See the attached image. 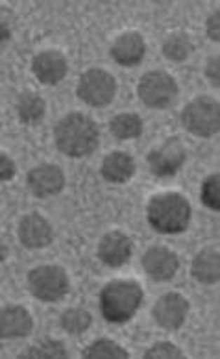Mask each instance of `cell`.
Instances as JSON below:
<instances>
[{"instance_id": "cell-25", "label": "cell", "mask_w": 220, "mask_h": 359, "mask_svg": "<svg viewBox=\"0 0 220 359\" xmlns=\"http://www.w3.org/2000/svg\"><path fill=\"white\" fill-rule=\"evenodd\" d=\"M191 45L184 36H172L163 45V54L172 62H184L189 56Z\"/></svg>"}, {"instance_id": "cell-12", "label": "cell", "mask_w": 220, "mask_h": 359, "mask_svg": "<svg viewBox=\"0 0 220 359\" xmlns=\"http://www.w3.org/2000/svg\"><path fill=\"white\" fill-rule=\"evenodd\" d=\"M143 269L156 282H167L179 269L178 256L170 248L154 247L143 256Z\"/></svg>"}, {"instance_id": "cell-17", "label": "cell", "mask_w": 220, "mask_h": 359, "mask_svg": "<svg viewBox=\"0 0 220 359\" xmlns=\"http://www.w3.org/2000/svg\"><path fill=\"white\" fill-rule=\"evenodd\" d=\"M191 274L196 282L204 283V285H213L219 282L220 278V256L215 247L204 248L202 252L196 254L191 265Z\"/></svg>"}, {"instance_id": "cell-27", "label": "cell", "mask_w": 220, "mask_h": 359, "mask_svg": "<svg viewBox=\"0 0 220 359\" xmlns=\"http://www.w3.org/2000/svg\"><path fill=\"white\" fill-rule=\"evenodd\" d=\"M15 161L0 152V184L2 182H10L15 176Z\"/></svg>"}, {"instance_id": "cell-9", "label": "cell", "mask_w": 220, "mask_h": 359, "mask_svg": "<svg viewBox=\"0 0 220 359\" xmlns=\"http://www.w3.org/2000/svg\"><path fill=\"white\" fill-rule=\"evenodd\" d=\"M187 313H189V302L184 294L178 292H167L154 306L156 323L165 330L181 328Z\"/></svg>"}, {"instance_id": "cell-8", "label": "cell", "mask_w": 220, "mask_h": 359, "mask_svg": "<svg viewBox=\"0 0 220 359\" xmlns=\"http://www.w3.org/2000/svg\"><path fill=\"white\" fill-rule=\"evenodd\" d=\"M149 165L158 176L176 175L185 161V149L179 139H169L149 154Z\"/></svg>"}, {"instance_id": "cell-7", "label": "cell", "mask_w": 220, "mask_h": 359, "mask_svg": "<svg viewBox=\"0 0 220 359\" xmlns=\"http://www.w3.org/2000/svg\"><path fill=\"white\" fill-rule=\"evenodd\" d=\"M117 82L108 71L89 69L80 76L78 82V97L92 108H104L115 97Z\"/></svg>"}, {"instance_id": "cell-1", "label": "cell", "mask_w": 220, "mask_h": 359, "mask_svg": "<svg viewBox=\"0 0 220 359\" xmlns=\"http://www.w3.org/2000/svg\"><path fill=\"white\" fill-rule=\"evenodd\" d=\"M56 147L69 158H83L98 147V128L83 113H69L54 128Z\"/></svg>"}, {"instance_id": "cell-14", "label": "cell", "mask_w": 220, "mask_h": 359, "mask_svg": "<svg viewBox=\"0 0 220 359\" xmlns=\"http://www.w3.org/2000/svg\"><path fill=\"white\" fill-rule=\"evenodd\" d=\"M19 241L26 248H45L52 243V226L45 217L30 213L19 222Z\"/></svg>"}, {"instance_id": "cell-24", "label": "cell", "mask_w": 220, "mask_h": 359, "mask_svg": "<svg viewBox=\"0 0 220 359\" xmlns=\"http://www.w3.org/2000/svg\"><path fill=\"white\" fill-rule=\"evenodd\" d=\"M202 202L209 210H220V178L216 172L204 180V184H202Z\"/></svg>"}, {"instance_id": "cell-29", "label": "cell", "mask_w": 220, "mask_h": 359, "mask_svg": "<svg viewBox=\"0 0 220 359\" xmlns=\"http://www.w3.org/2000/svg\"><path fill=\"white\" fill-rule=\"evenodd\" d=\"M205 76L209 78L211 82H213V86H219V76H220V71H219V56H213L207 62V65H205Z\"/></svg>"}, {"instance_id": "cell-21", "label": "cell", "mask_w": 220, "mask_h": 359, "mask_svg": "<svg viewBox=\"0 0 220 359\" xmlns=\"http://www.w3.org/2000/svg\"><path fill=\"white\" fill-rule=\"evenodd\" d=\"M62 328L65 330L67 334L71 335H80L83 332H88L89 326H91L92 318L89 315V311L82 308H71L67 309L65 313L62 315Z\"/></svg>"}, {"instance_id": "cell-3", "label": "cell", "mask_w": 220, "mask_h": 359, "mask_svg": "<svg viewBox=\"0 0 220 359\" xmlns=\"http://www.w3.org/2000/svg\"><path fill=\"white\" fill-rule=\"evenodd\" d=\"M143 302V289L130 280H113L100 291V311L109 323H126Z\"/></svg>"}, {"instance_id": "cell-13", "label": "cell", "mask_w": 220, "mask_h": 359, "mask_svg": "<svg viewBox=\"0 0 220 359\" xmlns=\"http://www.w3.org/2000/svg\"><path fill=\"white\" fill-rule=\"evenodd\" d=\"M32 71L41 83L54 86V83H60L65 78L67 60L62 52L57 50L39 52L32 62Z\"/></svg>"}, {"instance_id": "cell-20", "label": "cell", "mask_w": 220, "mask_h": 359, "mask_svg": "<svg viewBox=\"0 0 220 359\" xmlns=\"http://www.w3.org/2000/svg\"><path fill=\"white\" fill-rule=\"evenodd\" d=\"M46 102L34 93H25L17 102V115L25 124H37L45 117Z\"/></svg>"}, {"instance_id": "cell-11", "label": "cell", "mask_w": 220, "mask_h": 359, "mask_svg": "<svg viewBox=\"0 0 220 359\" xmlns=\"http://www.w3.org/2000/svg\"><path fill=\"white\" fill-rule=\"evenodd\" d=\"M133 243L123 231H109L98 243V257L108 267H123L132 257Z\"/></svg>"}, {"instance_id": "cell-19", "label": "cell", "mask_w": 220, "mask_h": 359, "mask_svg": "<svg viewBox=\"0 0 220 359\" xmlns=\"http://www.w3.org/2000/svg\"><path fill=\"white\" fill-rule=\"evenodd\" d=\"M111 134L117 139H137L143 132V121L137 113H121L115 115L109 123Z\"/></svg>"}, {"instance_id": "cell-2", "label": "cell", "mask_w": 220, "mask_h": 359, "mask_svg": "<svg viewBox=\"0 0 220 359\" xmlns=\"http://www.w3.org/2000/svg\"><path fill=\"white\" fill-rule=\"evenodd\" d=\"M146 219L159 233H181L191 222V205L179 193H161L149 202Z\"/></svg>"}, {"instance_id": "cell-6", "label": "cell", "mask_w": 220, "mask_h": 359, "mask_svg": "<svg viewBox=\"0 0 220 359\" xmlns=\"http://www.w3.org/2000/svg\"><path fill=\"white\" fill-rule=\"evenodd\" d=\"M178 83L169 72H146L139 82V97L149 108L165 109L178 98Z\"/></svg>"}, {"instance_id": "cell-18", "label": "cell", "mask_w": 220, "mask_h": 359, "mask_svg": "<svg viewBox=\"0 0 220 359\" xmlns=\"http://www.w3.org/2000/svg\"><path fill=\"white\" fill-rule=\"evenodd\" d=\"M135 172V161L124 152H111L106 156L100 167V175L109 184H126Z\"/></svg>"}, {"instance_id": "cell-23", "label": "cell", "mask_w": 220, "mask_h": 359, "mask_svg": "<svg viewBox=\"0 0 220 359\" xmlns=\"http://www.w3.org/2000/svg\"><path fill=\"white\" fill-rule=\"evenodd\" d=\"M21 358H67V348L56 339H45L39 341V344L34 348L22 352Z\"/></svg>"}, {"instance_id": "cell-31", "label": "cell", "mask_w": 220, "mask_h": 359, "mask_svg": "<svg viewBox=\"0 0 220 359\" xmlns=\"http://www.w3.org/2000/svg\"><path fill=\"white\" fill-rule=\"evenodd\" d=\"M6 254H8V248H6V245L2 241H0V262L4 259Z\"/></svg>"}, {"instance_id": "cell-15", "label": "cell", "mask_w": 220, "mask_h": 359, "mask_svg": "<svg viewBox=\"0 0 220 359\" xmlns=\"http://www.w3.org/2000/svg\"><path fill=\"white\" fill-rule=\"evenodd\" d=\"M34 320L28 309L22 306H6L0 308V337L17 339L32 334Z\"/></svg>"}, {"instance_id": "cell-22", "label": "cell", "mask_w": 220, "mask_h": 359, "mask_svg": "<svg viewBox=\"0 0 220 359\" xmlns=\"http://www.w3.org/2000/svg\"><path fill=\"white\" fill-rule=\"evenodd\" d=\"M83 358H128V350H124L121 344H117L111 339H98L92 344H89L88 348L82 352Z\"/></svg>"}, {"instance_id": "cell-28", "label": "cell", "mask_w": 220, "mask_h": 359, "mask_svg": "<svg viewBox=\"0 0 220 359\" xmlns=\"http://www.w3.org/2000/svg\"><path fill=\"white\" fill-rule=\"evenodd\" d=\"M205 30H207V36L213 39V41H219L220 39V13L219 10H215L211 13V17L205 22Z\"/></svg>"}, {"instance_id": "cell-16", "label": "cell", "mask_w": 220, "mask_h": 359, "mask_svg": "<svg viewBox=\"0 0 220 359\" xmlns=\"http://www.w3.org/2000/svg\"><path fill=\"white\" fill-rule=\"evenodd\" d=\"M144 52H146V45L137 32H126L121 37H117L111 46L113 60L124 67H133V65L141 63Z\"/></svg>"}, {"instance_id": "cell-10", "label": "cell", "mask_w": 220, "mask_h": 359, "mask_svg": "<svg viewBox=\"0 0 220 359\" xmlns=\"http://www.w3.org/2000/svg\"><path fill=\"white\" fill-rule=\"evenodd\" d=\"M26 185L28 189L39 198L57 195L65 185V175L63 170L56 165H39L36 169H32L26 176Z\"/></svg>"}, {"instance_id": "cell-4", "label": "cell", "mask_w": 220, "mask_h": 359, "mask_svg": "<svg viewBox=\"0 0 220 359\" xmlns=\"http://www.w3.org/2000/svg\"><path fill=\"white\" fill-rule=\"evenodd\" d=\"M185 130L198 137H211L220 128L219 102L211 97H198L185 106L181 113Z\"/></svg>"}, {"instance_id": "cell-30", "label": "cell", "mask_w": 220, "mask_h": 359, "mask_svg": "<svg viewBox=\"0 0 220 359\" xmlns=\"http://www.w3.org/2000/svg\"><path fill=\"white\" fill-rule=\"evenodd\" d=\"M11 37V26L2 13H0V43L8 41Z\"/></svg>"}, {"instance_id": "cell-5", "label": "cell", "mask_w": 220, "mask_h": 359, "mask_svg": "<svg viewBox=\"0 0 220 359\" xmlns=\"http://www.w3.org/2000/svg\"><path fill=\"white\" fill-rule=\"evenodd\" d=\"M28 291L41 302H57L69 292V276L57 265H41L28 274Z\"/></svg>"}, {"instance_id": "cell-26", "label": "cell", "mask_w": 220, "mask_h": 359, "mask_svg": "<svg viewBox=\"0 0 220 359\" xmlns=\"http://www.w3.org/2000/svg\"><path fill=\"white\" fill-rule=\"evenodd\" d=\"M181 355H184V352L172 343H169V341L156 343L152 348L144 352V358H181Z\"/></svg>"}]
</instances>
